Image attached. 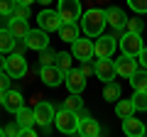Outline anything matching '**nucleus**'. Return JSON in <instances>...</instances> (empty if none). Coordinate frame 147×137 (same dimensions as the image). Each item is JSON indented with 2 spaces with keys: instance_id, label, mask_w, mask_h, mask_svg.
I'll use <instances>...</instances> for the list:
<instances>
[{
  "instance_id": "b1692460",
  "label": "nucleus",
  "mask_w": 147,
  "mask_h": 137,
  "mask_svg": "<svg viewBox=\"0 0 147 137\" xmlns=\"http://www.w3.org/2000/svg\"><path fill=\"white\" fill-rule=\"evenodd\" d=\"M17 115V125L20 127H30V125H37V120H34V110H27L25 105L20 108V110L15 113Z\"/></svg>"
},
{
  "instance_id": "39448f33",
  "label": "nucleus",
  "mask_w": 147,
  "mask_h": 137,
  "mask_svg": "<svg viewBox=\"0 0 147 137\" xmlns=\"http://www.w3.org/2000/svg\"><path fill=\"white\" fill-rule=\"evenodd\" d=\"M57 12L61 15L64 22H79L81 20V3L79 0H59Z\"/></svg>"
},
{
  "instance_id": "72a5a7b5",
  "label": "nucleus",
  "mask_w": 147,
  "mask_h": 137,
  "mask_svg": "<svg viewBox=\"0 0 147 137\" xmlns=\"http://www.w3.org/2000/svg\"><path fill=\"white\" fill-rule=\"evenodd\" d=\"M10 81H12V76L7 74V71H0V91H7V88H10Z\"/></svg>"
},
{
  "instance_id": "2eb2a0df",
  "label": "nucleus",
  "mask_w": 147,
  "mask_h": 137,
  "mask_svg": "<svg viewBox=\"0 0 147 137\" xmlns=\"http://www.w3.org/2000/svg\"><path fill=\"white\" fill-rule=\"evenodd\" d=\"M123 132H125L127 137H142L147 132V127H145V122L142 120H137V118H125L123 120Z\"/></svg>"
},
{
  "instance_id": "58836bf2",
  "label": "nucleus",
  "mask_w": 147,
  "mask_h": 137,
  "mask_svg": "<svg viewBox=\"0 0 147 137\" xmlns=\"http://www.w3.org/2000/svg\"><path fill=\"white\" fill-rule=\"evenodd\" d=\"M5 103V91H0V105Z\"/></svg>"
},
{
  "instance_id": "a19ab883",
  "label": "nucleus",
  "mask_w": 147,
  "mask_h": 137,
  "mask_svg": "<svg viewBox=\"0 0 147 137\" xmlns=\"http://www.w3.org/2000/svg\"><path fill=\"white\" fill-rule=\"evenodd\" d=\"M37 3H42V5H44V7H47V5H49V3H52V0H37Z\"/></svg>"
},
{
  "instance_id": "a211bd4d",
  "label": "nucleus",
  "mask_w": 147,
  "mask_h": 137,
  "mask_svg": "<svg viewBox=\"0 0 147 137\" xmlns=\"http://www.w3.org/2000/svg\"><path fill=\"white\" fill-rule=\"evenodd\" d=\"M5 110H10V113H17L22 105H25V98H22V93L20 91H12V88H7L5 91Z\"/></svg>"
},
{
  "instance_id": "4468645a",
  "label": "nucleus",
  "mask_w": 147,
  "mask_h": 137,
  "mask_svg": "<svg viewBox=\"0 0 147 137\" xmlns=\"http://www.w3.org/2000/svg\"><path fill=\"white\" fill-rule=\"evenodd\" d=\"M115 71L123 79H130L137 71V56H130V54H120V59L115 61Z\"/></svg>"
},
{
  "instance_id": "4c0bfd02",
  "label": "nucleus",
  "mask_w": 147,
  "mask_h": 137,
  "mask_svg": "<svg viewBox=\"0 0 147 137\" xmlns=\"http://www.w3.org/2000/svg\"><path fill=\"white\" fill-rule=\"evenodd\" d=\"M5 61H7V56L0 52V71H5Z\"/></svg>"
},
{
  "instance_id": "6ab92c4d",
  "label": "nucleus",
  "mask_w": 147,
  "mask_h": 137,
  "mask_svg": "<svg viewBox=\"0 0 147 137\" xmlns=\"http://www.w3.org/2000/svg\"><path fill=\"white\" fill-rule=\"evenodd\" d=\"M7 30H10L17 39H25L27 34H30V25H27V20H22V17H10V20H7Z\"/></svg>"
},
{
  "instance_id": "9d476101",
  "label": "nucleus",
  "mask_w": 147,
  "mask_h": 137,
  "mask_svg": "<svg viewBox=\"0 0 147 137\" xmlns=\"http://www.w3.org/2000/svg\"><path fill=\"white\" fill-rule=\"evenodd\" d=\"M27 47L34 49V52H42V49L49 47V32H44L42 27H37V30H30V34L25 37Z\"/></svg>"
},
{
  "instance_id": "6e6552de",
  "label": "nucleus",
  "mask_w": 147,
  "mask_h": 137,
  "mask_svg": "<svg viewBox=\"0 0 147 137\" xmlns=\"http://www.w3.org/2000/svg\"><path fill=\"white\" fill-rule=\"evenodd\" d=\"M39 79H42L47 86L57 88V86L61 83L64 79H66V74H64L61 68L57 66V64H49V66H39Z\"/></svg>"
},
{
  "instance_id": "79ce46f5",
  "label": "nucleus",
  "mask_w": 147,
  "mask_h": 137,
  "mask_svg": "<svg viewBox=\"0 0 147 137\" xmlns=\"http://www.w3.org/2000/svg\"><path fill=\"white\" fill-rule=\"evenodd\" d=\"M3 135H5V130H3V127H0V137H3Z\"/></svg>"
},
{
  "instance_id": "ddd939ff",
  "label": "nucleus",
  "mask_w": 147,
  "mask_h": 137,
  "mask_svg": "<svg viewBox=\"0 0 147 137\" xmlns=\"http://www.w3.org/2000/svg\"><path fill=\"white\" fill-rule=\"evenodd\" d=\"M54 115H57V110H54L52 103H42V100H39L34 105V120H37L39 127H47L49 122H54Z\"/></svg>"
},
{
  "instance_id": "e433bc0d",
  "label": "nucleus",
  "mask_w": 147,
  "mask_h": 137,
  "mask_svg": "<svg viewBox=\"0 0 147 137\" xmlns=\"http://www.w3.org/2000/svg\"><path fill=\"white\" fill-rule=\"evenodd\" d=\"M137 61H140V64H142V66H145V68H147V47H142V52H140V54H137Z\"/></svg>"
},
{
  "instance_id": "0eeeda50",
  "label": "nucleus",
  "mask_w": 147,
  "mask_h": 137,
  "mask_svg": "<svg viewBox=\"0 0 147 137\" xmlns=\"http://www.w3.org/2000/svg\"><path fill=\"white\" fill-rule=\"evenodd\" d=\"M71 54L79 59V61H88L91 56H96V47H93V42H91V39L79 37L76 42H71Z\"/></svg>"
},
{
  "instance_id": "aec40b11",
  "label": "nucleus",
  "mask_w": 147,
  "mask_h": 137,
  "mask_svg": "<svg viewBox=\"0 0 147 137\" xmlns=\"http://www.w3.org/2000/svg\"><path fill=\"white\" fill-rule=\"evenodd\" d=\"M105 20H108V25L110 27H125V22H127V17H125V12L120 10V7H108L105 10Z\"/></svg>"
},
{
  "instance_id": "4be33fe9",
  "label": "nucleus",
  "mask_w": 147,
  "mask_h": 137,
  "mask_svg": "<svg viewBox=\"0 0 147 137\" xmlns=\"http://www.w3.org/2000/svg\"><path fill=\"white\" fill-rule=\"evenodd\" d=\"M132 113H135V103H132V98L130 100H115V115L120 118V120H125V118H130Z\"/></svg>"
},
{
  "instance_id": "f3484780",
  "label": "nucleus",
  "mask_w": 147,
  "mask_h": 137,
  "mask_svg": "<svg viewBox=\"0 0 147 137\" xmlns=\"http://www.w3.org/2000/svg\"><path fill=\"white\" fill-rule=\"evenodd\" d=\"M59 37H61V42H76V39L81 37L79 32V22H61V27H59Z\"/></svg>"
},
{
  "instance_id": "f257e3e1",
  "label": "nucleus",
  "mask_w": 147,
  "mask_h": 137,
  "mask_svg": "<svg viewBox=\"0 0 147 137\" xmlns=\"http://www.w3.org/2000/svg\"><path fill=\"white\" fill-rule=\"evenodd\" d=\"M105 25H108V20H105V12H103V10L91 7V10L84 12L81 27H84V34H86V37H100Z\"/></svg>"
},
{
  "instance_id": "c9c22d12",
  "label": "nucleus",
  "mask_w": 147,
  "mask_h": 137,
  "mask_svg": "<svg viewBox=\"0 0 147 137\" xmlns=\"http://www.w3.org/2000/svg\"><path fill=\"white\" fill-rule=\"evenodd\" d=\"M5 135H10V137L20 135V125H7V127H5Z\"/></svg>"
},
{
  "instance_id": "cd10ccee",
  "label": "nucleus",
  "mask_w": 147,
  "mask_h": 137,
  "mask_svg": "<svg viewBox=\"0 0 147 137\" xmlns=\"http://www.w3.org/2000/svg\"><path fill=\"white\" fill-rule=\"evenodd\" d=\"M71 59H74V54H66V52H59V56H57V66L61 68L64 74H66V71H71Z\"/></svg>"
},
{
  "instance_id": "bb28decb",
  "label": "nucleus",
  "mask_w": 147,
  "mask_h": 137,
  "mask_svg": "<svg viewBox=\"0 0 147 137\" xmlns=\"http://www.w3.org/2000/svg\"><path fill=\"white\" fill-rule=\"evenodd\" d=\"M57 56L59 54L57 52H52V49H42V52H39V66H49V64H57Z\"/></svg>"
},
{
  "instance_id": "ea45409f",
  "label": "nucleus",
  "mask_w": 147,
  "mask_h": 137,
  "mask_svg": "<svg viewBox=\"0 0 147 137\" xmlns=\"http://www.w3.org/2000/svg\"><path fill=\"white\" fill-rule=\"evenodd\" d=\"M17 3H22V5H30V3H37V0H17Z\"/></svg>"
},
{
  "instance_id": "5701e85b",
  "label": "nucleus",
  "mask_w": 147,
  "mask_h": 137,
  "mask_svg": "<svg viewBox=\"0 0 147 137\" xmlns=\"http://www.w3.org/2000/svg\"><path fill=\"white\" fill-rule=\"evenodd\" d=\"M130 83H132V88H135V91H147V68L145 66L137 68L135 74L130 76Z\"/></svg>"
},
{
  "instance_id": "f8f14e48",
  "label": "nucleus",
  "mask_w": 147,
  "mask_h": 137,
  "mask_svg": "<svg viewBox=\"0 0 147 137\" xmlns=\"http://www.w3.org/2000/svg\"><path fill=\"white\" fill-rule=\"evenodd\" d=\"M93 47H96V56L98 59H103V56H113V52H115V47H118V39L113 37V34H100L98 39L93 42Z\"/></svg>"
},
{
  "instance_id": "20e7f679",
  "label": "nucleus",
  "mask_w": 147,
  "mask_h": 137,
  "mask_svg": "<svg viewBox=\"0 0 147 137\" xmlns=\"http://www.w3.org/2000/svg\"><path fill=\"white\" fill-rule=\"evenodd\" d=\"M118 44H120V52L123 54H130V56H137V54L142 52V37H140V32H125V34L118 39Z\"/></svg>"
},
{
  "instance_id": "412c9836",
  "label": "nucleus",
  "mask_w": 147,
  "mask_h": 137,
  "mask_svg": "<svg viewBox=\"0 0 147 137\" xmlns=\"http://www.w3.org/2000/svg\"><path fill=\"white\" fill-rule=\"evenodd\" d=\"M15 44H17V37L7 30V27H3V30H0V52L10 54L12 49H15Z\"/></svg>"
},
{
  "instance_id": "423d86ee",
  "label": "nucleus",
  "mask_w": 147,
  "mask_h": 137,
  "mask_svg": "<svg viewBox=\"0 0 147 137\" xmlns=\"http://www.w3.org/2000/svg\"><path fill=\"white\" fill-rule=\"evenodd\" d=\"M37 22H39V27H42L44 32H59V27H61V15H59L57 10H47L44 7L39 15H37Z\"/></svg>"
},
{
  "instance_id": "2f4dec72",
  "label": "nucleus",
  "mask_w": 147,
  "mask_h": 137,
  "mask_svg": "<svg viewBox=\"0 0 147 137\" xmlns=\"http://www.w3.org/2000/svg\"><path fill=\"white\" fill-rule=\"evenodd\" d=\"M10 17H22V20H27V17H30V5H22V3H17L15 12H12Z\"/></svg>"
},
{
  "instance_id": "a878e982",
  "label": "nucleus",
  "mask_w": 147,
  "mask_h": 137,
  "mask_svg": "<svg viewBox=\"0 0 147 137\" xmlns=\"http://www.w3.org/2000/svg\"><path fill=\"white\" fill-rule=\"evenodd\" d=\"M64 108H69V110L79 113L81 108H84V100H81V93H71L66 100H64Z\"/></svg>"
},
{
  "instance_id": "f03ea898",
  "label": "nucleus",
  "mask_w": 147,
  "mask_h": 137,
  "mask_svg": "<svg viewBox=\"0 0 147 137\" xmlns=\"http://www.w3.org/2000/svg\"><path fill=\"white\" fill-rule=\"evenodd\" d=\"M54 127L64 135H74V132H79V113L69 110V108H59L57 115H54Z\"/></svg>"
},
{
  "instance_id": "1a4fd4ad",
  "label": "nucleus",
  "mask_w": 147,
  "mask_h": 137,
  "mask_svg": "<svg viewBox=\"0 0 147 137\" xmlns=\"http://www.w3.org/2000/svg\"><path fill=\"white\" fill-rule=\"evenodd\" d=\"M64 83H66L69 93H84V88H86V74L81 71V68H71V71H66Z\"/></svg>"
},
{
  "instance_id": "dca6fc26",
  "label": "nucleus",
  "mask_w": 147,
  "mask_h": 137,
  "mask_svg": "<svg viewBox=\"0 0 147 137\" xmlns=\"http://www.w3.org/2000/svg\"><path fill=\"white\" fill-rule=\"evenodd\" d=\"M79 135L84 137H98L100 135V125L93 120V118H79Z\"/></svg>"
},
{
  "instance_id": "f704fd0d",
  "label": "nucleus",
  "mask_w": 147,
  "mask_h": 137,
  "mask_svg": "<svg viewBox=\"0 0 147 137\" xmlns=\"http://www.w3.org/2000/svg\"><path fill=\"white\" fill-rule=\"evenodd\" d=\"M81 71H84L86 76L96 74V64H91V59H88V61H84V66H81Z\"/></svg>"
},
{
  "instance_id": "37998d69",
  "label": "nucleus",
  "mask_w": 147,
  "mask_h": 137,
  "mask_svg": "<svg viewBox=\"0 0 147 137\" xmlns=\"http://www.w3.org/2000/svg\"><path fill=\"white\" fill-rule=\"evenodd\" d=\"M145 135H147V132H145Z\"/></svg>"
},
{
  "instance_id": "393cba45",
  "label": "nucleus",
  "mask_w": 147,
  "mask_h": 137,
  "mask_svg": "<svg viewBox=\"0 0 147 137\" xmlns=\"http://www.w3.org/2000/svg\"><path fill=\"white\" fill-rule=\"evenodd\" d=\"M103 100H110V103H115V100H120V86L115 83V81H108L103 88Z\"/></svg>"
},
{
  "instance_id": "c756f323",
  "label": "nucleus",
  "mask_w": 147,
  "mask_h": 137,
  "mask_svg": "<svg viewBox=\"0 0 147 137\" xmlns=\"http://www.w3.org/2000/svg\"><path fill=\"white\" fill-rule=\"evenodd\" d=\"M17 7V0H0V17H10Z\"/></svg>"
},
{
  "instance_id": "7c9ffc66",
  "label": "nucleus",
  "mask_w": 147,
  "mask_h": 137,
  "mask_svg": "<svg viewBox=\"0 0 147 137\" xmlns=\"http://www.w3.org/2000/svg\"><path fill=\"white\" fill-rule=\"evenodd\" d=\"M127 5H130L137 15H145L147 12V0H127Z\"/></svg>"
},
{
  "instance_id": "9b49d317",
  "label": "nucleus",
  "mask_w": 147,
  "mask_h": 137,
  "mask_svg": "<svg viewBox=\"0 0 147 137\" xmlns=\"http://www.w3.org/2000/svg\"><path fill=\"white\" fill-rule=\"evenodd\" d=\"M96 76H98L100 81H105V83H108V81H113V79L118 76V71H115V61H113L110 56L98 59V61H96Z\"/></svg>"
},
{
  "instance_id": "c85d7f7f",
  "label": "nucleus",
  "mask_w": 147,
  "mask_h": 137,
  "mask_svg": "<svg viewBox=\"0 0 147 137\" xmlns=\"http://www.w3.org/2000/svg\"><path fill=\"white\" fill-rule=\"evenodd\" d=\"M132 103H135V110H147V91H135Z\"/></svg>"
},
{
  "instance_id": "7ed1b4c3",
  "label": "nucleus",
  "mask_w": 147,
  "mask_h": 137,
  "mask_svg": "<svg viewBox=\"0 0 147 137\" xmlns=\"http://www.w3.org/2000/svg\"><path fill=\"white\" fill-rule=\"evenodd\" d=\"M5 71L12 76V79H22V76L27 74V59H25V54L10 52V54H7V61H5Z\"/></svg>"
},
{
  "instance_id": "473e14b6",
  "label": "nucleus",
  "mask_w": 147,
  "mask_h": 137,
  "mask_svg": "<svg viewBox=\"0 0 147 137\" xmlns=\"http://www.w3.org/2000/svg\"><path fill=\"white\" fill-rule=\"evenodd\" d=\"M125 30H127V32H142V20H140V17L127 20V22H125Z\"/></svg>"
}]
</instances>
